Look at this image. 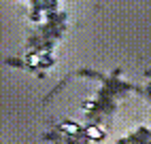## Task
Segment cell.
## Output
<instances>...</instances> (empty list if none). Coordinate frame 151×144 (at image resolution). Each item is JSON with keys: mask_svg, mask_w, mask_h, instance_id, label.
<instances>
[{"mask_svg": "<svg viewBox=\"0 0 151 144\" xmlns=\"http://www.w3.org/2000/svg\"><path fill=\"white\" fill-rule=\"evenodd\" d=\"M87 136H92V138H100V136H102V131L96 129V127H89V129H87Z\"/></svg>", "mask_w": 151, "mask_h": 144, "instance_id": "6da1fadb", "label": "cell"}, {"mask_svg": "<svg viewBox=\"0 0 151 144\" xmlns=\"http://www.w3.org/2000/svg\"><path fill=\"white\" fill-rule=\"evenodd\" d=\"M62 129H64V131H68V133L79 131V127H77V125H73V123H68V125H62Z\"/></svg>", "mask_w": 151, "mask_h": 144, "instance_id": "7a4b0ae2", "label": "cell"}]
</instances>
